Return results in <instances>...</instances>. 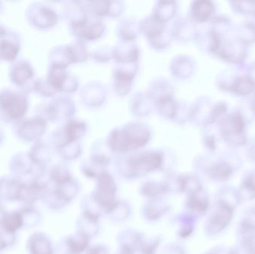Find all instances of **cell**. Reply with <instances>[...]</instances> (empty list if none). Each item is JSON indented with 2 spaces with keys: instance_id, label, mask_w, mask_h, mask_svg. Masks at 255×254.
I'll return each instance as SVG.
<instances>
[{
  "instance_id": "9",
  "label": "cell",
  "mask_w": 255,
  "mask_h": 254,
  "mask_svg": "<svg viewBox=\"0 0 255 254\" xmlns=\"http://www.w3.org/2000/svg\"><path fill=\"white\" fill-rule=\"evenodd\" d=\"M239 226L255 232V206H250L243 211Z\"/></svg>"
},
{
  "instance_id": "8",
  "label": "cell",
  "mask_w": 255,
  "mask_h": 254,
  "mask_svg": "<svg viewBox=\"0 0 255 254\" xmlns=\"http://www.w3.org/2000/svg\"><path fill=\"white\" fill-rule=\"evenodd\" d=\"M241 202H251L255 200V172L248 173L244 176L238 188Z\"/></svg>"
},
{
  "instance_id": "16",
  "label": "cell",
  "mask_w": 255,
  "mask_h": 254,
  "mask_svg": "<svg viewBox=\"0 0 255 254\" xmlns=\"http://www.w3.org/2000/svg\"><path fill=\"white\" fill-rule=\"evenodd\" d=\"M133 254V252H132L131 249L130 248L127 247L123 250L122 254Z\"/></svg>"
},
{
  "instance_id": "17",
  "label": "cell",
  "mask_w": 255,
  "mask_h": 254,
  "mask_svg": "<svg viewBox=\"0 0 255 254\" xmlns=\"http://www.w3.org/2000/svg\"><path fill=\"white\" fill-rule=\"evenodd\" d=\"M206 254H211V252H209V253Z\"/></svg>"
},
{
  "instance_id": "1",
  "label": "cell",
  "mask_w": 255,
  "mask_h": 254,
  "mask_svg": "<svg viewBox=\"0 0 255 254\" xmlns=\"http://www.w3.org/2000/svg\"><path fill=\"white\" fill-rule=\"evenodd\" d=\"M235 212L226 206L214 203L205 222L207 235L215 237L226 231L233 220Z\"/></svg>"
},
{
  "instance_id": "6",
  "label": "cell",
  "mask_w": 255,
  "mask_h": 254,
  "mask_svg": "<svg viewBox=\"0 0 255 254\" xmlns=\"http://www.w3.org/2000/svg\"><path fill=\"white\" fill-rule=\"evenodd\" d=\"M235 168L227 161H219L210 166L206 170L210 179L216 182H227L235 174Z\"/></svg>"
},
{
  "instance_id": "11",
  "label": "cell",
  "mask_w": 255,
  "mask_h": 254,
  "mask_svg": "<svg viewBox=\"0 0 255 254\" xmlns=\"http://www.w3.org/2000/svg\"><path fill=\"white\" fill-rule=\"evenodd\" d=\"M18 53V47L8 41L0 43V55L7 61H13Z\"/></svg>"
},
{
  "instance_id": "15",
  "label": "cell",
  "mask_w": 255,
  "mask_h": 254,
  "mask_svg": "<svg viewBox=\"0 0 255 254\" xmlns=\"http://www.w3.org/2000/svg\"><path fill=\"white\" fill-rule=\"evenodd\" d=\"M89 254H104V252L101 249H94L89 252Z\"/></svg>"
},
{
  "instance_id": "18",
  "label": "cell",
  "mask_w": 255,
  "mask_h": 254,
  "mask_svg": "<svg viewBox=\"0 0 255 254\" xmlns=\"http://www.w3.org/2000/svg\"></svg>"
},
{
  "instance_id": "14",
  "label": "cell",
  "mask_w": 255,
  "mask_h": 254,
  "mask_svg": "<svg viewBox=\"0 0 255 254\" xmlns=\"http://www.w3.org/2000/svg\"><path fill=\"white\" fill-rule=\"evenodd\" d=\"M211 254H229V248L225 246H218L211 251Z\"/></svg>"
},
{
  "instance_id": "5",
  "label": "cell",
  "mask_w": 255,
  "mask_h": 254,
  "mask_svg": "<svg viewBox=\"0 0 255 254\" xmlns=\"http://www.w3.org/2000/svg\"><path fill=\"white\" fill-rule=\"evenodd\" d=\"M187 207L193 212L194 216H204L209 212L210 199L208 193L204 189L190 194L187 200Z\"/></svg>"
},
{
  "instance_id": "3",
  "label": "cell",
  "mask_w": 255,
  "mask_h": 254,
  "mask_svg": "<svg viewBox=\"0 0 255 254\" xmlns=\"http://www.w3.org/2000/svg\"><path fill=\"white\" fill-rule=\"evenodd\" d=\"M115 192L116 186L112 177L108 174H103L100 177V185L97 194V201L100 206L105 207L106 210H113L115 206H116Z\"/></svg>"
},
{
  "instance_id": "2",
  "label": "cell",
  "mask_w": 255,
  "mask_h": 254,
  "mask_svg": "<svg viewBox=\"0 0 255 254\" xmlns=\"http://www.w3.org/2000/svg\"><path fill=\"white\" fill-rule=\"evenodd\" d=\"M0 105L6 113L13 119L22 117L27 110V102L21 95L5 92L0 95Z\"/></svg>"
},
{
  "instance_id": "10",
  "label": "cell",
  "mask_w": 255,
  "mask_h": 254,
  "mask_svg": "<svg viewBox=\"0 0 255 254\" xmlns=\"http://www.w3.org/2000/svg\"><path fill=\"white\" fill-rule=\"evenodd\" d=\"M32 76L31 67L25 63L16 65L13 70V78L17 84H22Z\"/></svg>"
},
{
  "instance_id": "4",
  "label": "cell",
  "mask_w": 255,
  "mask_h": 254,
  "mask_svg": "<svg viewBox=\"0 0 255 254\" xmlns=\"http://www.w3.org/2000/svg\"><path fill=\"white\" fill-rule=\"evenodd\" d=\"M160 164L161 158L158 155L147 154L133 158L130 161V167L133 174L141 175L158 168Z\"/></svg>"
},
{
  "instance_id": "13",
  "label": "cell",
  "mask_w": 255,
  "mask_h": 254,
  "mask_svg": "<svg viewBox=\"0 0 255 254\" xmlns=\"http://www.w3.org/2000/svg\"><path fill=\"white\" fill-rule=\"evenodd\" d=\"M88 243V237L86 236H81V238L70 242V247L73 253L78 254L85 250Z\"/></svg>"
},
{
  "instance_id": "7",
  "label": "cell",
  "mask_w": 255,
  "mask_h": 254,
  "mask_svg": "<svg viewBox=\"0 0 255 254\" xmlns=\"http://www.w3.org/2000/svg\"><path fill=\"white\" fill-rule=\"evenodd\" d=\"M215 202L226 206L235 211L241 204L238 188L230 185H224L217 191Z\"/></svg>"
},
{
  "instance_id": "12",
  "label": "cell",
  "mask_w": 255,
  "mask_h": 254,
  "mask_svg": "<svg viewBox=\"0 0 255 254\" xmlns=\"http://www.w3.org/2000/svg\"><path fill=\"white\" fill-rule=\"evenodd\" d=\"M253 241L248 243L237 242L233 247L229 248V254H253L251 249V243Z\"/></svg>"
}]
</instances>
